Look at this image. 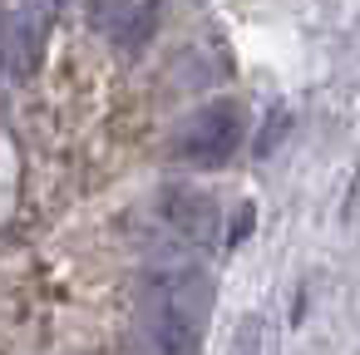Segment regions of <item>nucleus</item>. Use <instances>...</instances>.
<instances>
[{"label":"nucleus","mask_w":360,"mask_h":355,"mask_svg":"<svg viewBox=\"0 0 360 355\" xmlns=\"http://www.w3.org/2000/svg\"><path fill=\"white\" fill-rule=\"evenodd\" d=\"M242 134H247L242 104L212 99V104H202L193 119H183V129H178V138H173V153H178L183 163L217 168V163H227V158L242 148Z\"/></svg>","instance_id":"obj_2"},{"label":"nucleus","mask_w":360,"mask_h":355,"mask_svg":"<svg viewBox=\"0 0 360 355\" xmlns=\"http://www.w3.org/2000/svg\"><path fill=\"white\" fill-rule=\"evenodd\" d=\"M207 306H212V291L198 266L188 262L158 266L143 291V330H148L153 355H198Z\"/></svg>","instance_id":"obj_1"},{"label":"nucleus","mask_w":360,"mask_h":355,"mask_svg":"<svg viewBox=\"0 0 360 355\" xmlns=\"http://www.w3.org/2000/svg\"><path fill=\"white\" fill-rule=\"evenodd\" d=\"M252 222H257V212H252V202H242V207H237V217H232V232H227V242H242V237L252 232Z\"/></svg>","instance_id":"obj_5"},{"label":"nucleus","mask_w":360,"mask_h":355,"mask_svg":"<svg viewBox=\"0 0 360 355\" xmlns=\"http://www.w3.org/2000/svg\"><path fill=\"white\" fill-rule=\"evenodd\" d=\"M94 30L119 50H143L158 30V0H89Z\"/></svg>","instance_id":"obj_3"},{"label":"nucleus","mask_w":360,"mask_h":355,"mask_svg":"<svg viewBox=\"0 0 360 355\" xmlns=\"http://www.w3.org/2000/svg\"><path fill=\"white\" fill-rule=\"evenodd\" d=\"M158 212L188 242H212V232H217V202L207 193H198V188H168Z\"/></svg>","instance_id":"obj_4"}]
</instances>
